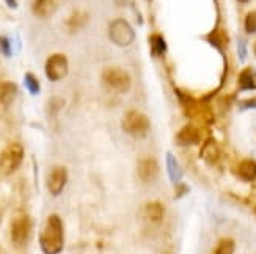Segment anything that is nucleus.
Segmentation results:
<instances>
[{
  "instance_id": "obj_1",
  "label": "nucleus",
  "mask_w": 256,
  "mask_h": 254,
  "mask_svg": "<svg viewBox=\"0 0 256 254\" xmlns=\"http://www.w3.org/2000/svg\"><path fill=\"white\" fill-rule=\"evenodd\" d=\"M40 247L44 254H60L64 247L63 222L58 215H50L40 234Z\"/></svg>"
},
{
  "instance_id": "obj_2",
  "label": "nucleus",
  "mask_w": 256,
  "mask_h": 254,
  "mask_svg": "<svg viewBox=\"0 0 256 254\" xmlns=\"http://www.w3.org/2000/svg\"><path fill=\"white\" fill-rule=\"evenodd\" d=\"M121 129H123L129 137L134 138H144L151 129V121L140 110H129L121 119Z\"/></svg>"
},
{
  "instance_id": "obj_3",
  "label": "nucleus",
  "mask_w": 256,
  "mask_h": 254,
  "mask_svg": "<svg viewBox=\"0 0 256 254\" xmlns=\"http://www.w3.org/2000/svg\"><path fill=\"white\" fill-rule=\"evenodd\" d=\"M108 38L118 47H129L136 39V31L126 19H114L108 24Z\"/></svg>"
},
{
  "instance_id": "obj_4",
  "label": "nucleus",
  "mask_w": 256,
  "mask_h": 254,
  "mask_svg": "<svg viewBox=\"0 0 256 254\" xmlns=\"http://www.w3.org/2000/svg\"><path fill=\"white\" fill-rule=\"evenodd\" d=\"M24 160V146L20 143H10L0 152V171L5 176L13 174Z\"/></svg>"
},
{
  "instance_id": "obj_5",
  "label": "nucleus",
  "mask_w": 256,
  "mask_h": 254,
  "mask_svg": "<svg viewBox=\"0 0 256 254\" xmlns=\"http://www.w3.org/2000/svg\"><path fill=\"white\" fill-rule=\"evenodd\" d=\"M30 233H32V218L24 212L16 214L13 220H11V226H10V236L13 245L18 248L24 247L30 239Z\"/></svg>"
},
{
  "instance_id": "obj_6",
  "label": "nucleus",
  "mask_w": 256,
  "mask_h": 254,
  "mask_svg": "<svg viewBox=\"0 0 256 254\" xmlns=\"http://www.w3.org/2000/svg\"><path fill=\"white\" fill-rule=\"evenodd\" d=\"M102 82L116 93H128L130 90V75L121 68H106L102 71Z\"/></svg>"
},
{
  "instance_id": "obj_7",
  "label": "nucleus",
  "mask_w": 256,
  "mask_h": 254,
  "mask_svg": "<svg viewBox=\"0 0 256 254\" xmlns=\"http://www.w3.org/2000/svg\"><path fill=\"white\" fill-rule=\"evenodd\" d=\"M70 71V63L66 55L63 53H54L46 60V64H44V72H46L48 79L50 82H58L62 79H64L68 75Z\"/></svg>"
},
{
  "instance_id": "obj_8",
  "label": "nucleus",
  "mask_w": 256,
  "mask_h": 254,
  "mask_svg": "<svg viewBox=\"0 0 256 254\" xmlns=\"http://www.w3.org/2000/svg\"><path fill=\"white\" fill-rule=\"evenodd\" d=\"M137 174L142 182L151 184L159 176V163L154 157H143L137 163Z\"/></svg>"
},
{
  "instance_id": "obj_9",
  "label": "nucleus",
  "mask_w": 256,
  "mask_h": 254,
  "mask_svg": "<svg viewBox=\"0 0 256 254\" xmlns=\"http://www.w3.org/2000/svg\"><path fill=\"white\" fill-rule=\"evenodd\" d=\"M66 182H68V170L64 167H55L50 170L49 176H48V190L50 195L54 196H58L63 189Z\"/></svg>"
},
{
  "instance_id": "obj_10",
  "label": "nucleus",
  "mask_w": 256,
  "mask_h": 254,
  "mask_svg": "<svg viewBox=\"0 0 256 254\" xmlns=\"http://www.w3.org/2000/svg\"><path fill=\"white\" fill-rule=\"evenodd\" d=\"M200 140H202V134H200V129L196 126H194V124L184 126L176 134V143H178V145H181V146L198 145Z\"/></svg>"
},
{
  "instance_id": "obj_11",
  "label": "nucleus",
  "mask_w": 256,
  "mask_h": 254,
  "mask_svg": "<svg viewBox=\"0 0 256 254\" xmlns=\"http://www.w3.org/2000/svg\"><path fill=\"white\" fill-rule=\"evenodd\" d=\"M60 0H33L32 11L38 17H50L58 8Z\"/></svg>"
},
{
  "instance_id": "obj_12",
  "label": "nucleus",
  "mask_w": 256,
  "mask_h": 254,
  "mask_svg": "<svg viewBox=\"0 0 256 254\" xmlns=\"http://www.w3.org/2000/svg\"><path fill=\"white\" fill-rule=\"evenodd\" d=\"M220 157V148L214 138H208L200 151V159L204 160L208 165H214Z\"/></svg>"
},
{
  "instance_id": "obj_13",
  "label": "nucleus",
  "mask_w": 256,
  "mask_h": 254,
  "mask_svg": "<svg viewBox=\"0 0 256 254\" xmlns=\"http://www.w3.org/2000/svg\"><path fill=\"white\" fill-rule=\"evenodd\" d=\"M165 163H166V173H168V178L170 181L176 185V184H180V181L182 179V168H181V165L180 162H178V159L173 156L172 152H166V156H165Z\"/></svg>"
},
{
  "instance_id": "obj_14",
  "label": "nucleus",
  "mask_w": 256,
  "mask_h": 254,
  "mask_svg": "<svg viewBox=\"0 0 256 254\" xmlns=\"http://www.w3.org/2000/svg\"><path fill=\"white\" fill-rule=\"evenodd\" d=\"M144 217H146V220L150 223H154L158 225L160 223L164 217H165V207L162 203L159 201H151L148 203L146 206H144Z\"/></svg>"
},
{
  "instance_id": "obj_15",
  "label": "nucleus",
  "mask_w": 256,
  "mask_h": 254,
  "mask_svg": "<svg viewBox=\"0 0 256 254\" xmlns=\"http://www.w3.org/2000/svg\"><path fill=\"white\" fill-rule=\"evenodd\" d=\"M238 176L246 182H253L256 181V160L253 159H246L238 165L236 170Z\"/></svg>"
},
{
  "instance_id": "obj_16",
  "label": "nucleus",
  "mask_w": 256,
  "mask_h": 254,
  "mask_svg": "<svg viewBox=\"0 0 256 254\" xmlns=\"http://www.w3.org/2000/svg\"><path fill=\"white\" fill-rule=\"evenodd\" d=\"M88 22V14L82 9H76L70 14V17L66 19V28H68L70 33H76L80 28L85 27V24Z\"/></svg>"
},
{
  "instance_id": "obj_17",
  "label": "nucleus",
  "mask_w": 256,
  "mask_h": 254,
  "mask_svg": "<svg viewBox=\"0 0 256 254\" xmlns=\"http://www.w3.org/2000/svg\"><path fill=\"white\" fill-rule=\"evenodd\" d=\"M239 90L240 91H252L256 90V71L253 68L242 69L239 74Z\"/></svg>"
},
{
  "instance_id": "obj_18",
  "label": "nucleus",
  "mask_w": 256,
  "mask_h": 254,
  "mask_svg": "<svg viewBox=\"0 0 256 254\" xmlns=\"http://www.w3.org/2000/svg\"><path fill=\"white\" fill-rule=\"evenodd\" d=\"M18 85L14 82H0V104L10 105L18 96Z\"/></svg>"
},
{
  "instance_id": "obj_19",
  "label": "nucleus",
  "mask_w": 256,
  "mask_h": 254,
  "mask_svg": "<svg viewBox=\"0 0 256 254\" xmlns=\"http://www.w3.org/2000/svg\"><path fill=\"white\" fill-rule=\"evenodd\" d=\"M150 47H151V53L154 57H162V55L166 52V41L162 35H151L150 36Z\"/></svg>"
},
{
  "instance_id": "obj_20",
  "label": "nucleus",
  "mask_w": 256,
  "mask_h": 254,
  "mask_svg": "<svg viewBox=\"0 0 256 254\" xmlns=\"http://www.w3.org/2000/svg\"><path fill=\"white\" fill-rule=\"evenodd\" d=\"M234 250H236L234 240L230 237H225V239L218 240V244L216 245L212 254H234Z\"/></svg>"
},
{
  "instance_id": "obj_21",
  "label": "nucleus",
  "mask_w": 256,
  "mask_h": 254,
  "mask_svg": "<svg viewBox=\"0 0 256 254\" xmlns=\"http://www.w3.org/2000/svg\"><path fill=\"white\" fill-rule=\"evenodd\" d=\"M24 85L26 88L28 90V93L32 96H38L41 93V83L38 80V77L35 74H32V72H27L24 75Z\"/></svg>"
},
{
  "instance_id": "obj_22",
  "label": "nucleus",
  "mask_w": 256,
  "mask_h": 254,
  "mask_svg": "<svg viewBox=\"0 0 256 254\" xmlns=\"http://www.w3.org/2000/svg\"><path fill=\"white\" fill-rule=\"evenodd\" d=\"M244 28L248 33V35H254L256 33V11H250V13L246 16V20H244Z\"/></svg>"
},
{
  "instance_id": "obj_23",
  "label": "nucleus",
  "mask_w": 256,
  "mask_h": 254,
  "mask_svg": "<svg viewBox=\"0 0 256 254\" xmlns=\"http://www.w3.org/2000/svg\"><path fill=\"white\" fill-rule=\"evenodd\" d=\"M208 39L214 44L216 47H224L225 44H226V38H225V35H224V31H212L210 35L208 36Z\"/></svg>"
},
{
  "instance_id": "obj_24",
  "label": "nucleus",
  "mask_w": 256,
  "mask_h": 254,
  "mask_svg": "<svg viewBox=\"0 0 256 254\" xmlns=\"http://www.w3.org/2000/svg\"><path fill=\"white\" fill-rule=\"evenodd\" d=\"M0 52H2L5 57H11V55H13V46H11L10 38L0 36Z\"/></svg>"
},
{
  "instance_id": "obj_25",
  "label": "nucleus",
  "mask_w": 256,
  "mask_h": 254,
  "mask_svg": "<svg viewBox=\"0 0 256 254\" xmlns=\"http://www.w3.org/2000/svg\"><path fill=\"white\" fill-rule=\"evenodd\" d=\"M187 193H188V187L186 184H176V187H174V198L176 200H180V198H182Z\"/></svg>"
},
{
  "instance_id": "obj_26",
  "label": "nucleus",
  "mask_w": 256,
  "mask_h": 254,
  "mask_svg": "<svg viewBox=\"0 0 256 254\" xmlns=\"http://www.w3.org/2000/svg\"><path fill=\"white\" fill-rule=\"evenodd\" d=\"M238 52H239L240 61H244V60L247 58V46H246V41H244V39L238 41Z\"/></svg>"
},
{
  "instance_id": "obj_27",
  "label": "nucleus",
  "mask_w": 256,
  "mask_h": 254,
  "mask_svg": "<svg viewBox=\"0 0 256 254\" xmlns=\"http://www.w3.org/2000/svg\"><path fill=\"white\" fill-rule=\"evenodd\" d=\"M242 110H248V108H256V99H247V101L240 102Z\"/></svg>"
},
{
  "instance_id": "obj_28",
  "label": "nucleus",
  "mask_w": 256,
  "mask_h": 254,
  "mask_svg": "<svg viewBox=\"0 0 256 254\" xmlns=\"http://www.w3.org/2000/svg\"><path fill=\"white\" fill-rule=\"evenodd\" d=\"M5 3H6V6L11 8V9H16V8H18V0H5Z\"/></svg>"
},
{
  "instance_id": "obj_29",
  "label": "nucleus",
  "mask_w": 256,
  "mask_h": 254,
  "mask_svg": "<svg viewBox=\"0 0 256 254\" xmlns=\"http://www.w3.org/2000/svg\"><path fill=\"white\" fill-rule=\"evenodd\" d=\"M238 2H240V3H247V2H250V0H238Z\"/></svg>"
},
{
  "instance_id": "obj_30",
  "label": "nucleus",
  "mask_w": 256,
  "mask_h": 254,
  "mask_svg": "<svg viewBox=\"0 0 256 254\" xmlns=\"http://www.w3.org/2000/svg\"><path fill=\"white\" fill-rule=\"evenodd\" d=\"M253 52H254V57H256V42H254V46H253Z\"/></svg>"
}]
</instances>
